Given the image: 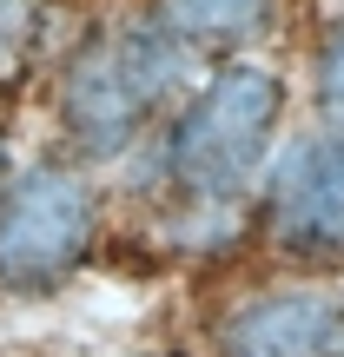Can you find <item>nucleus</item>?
Listing matches in <instances>:
<instances>
[{
	"label": "nucleus",
	"instance_id": "nucleus-1",
	"mask_svg": "<svg viewBox=\"0 0 344 357\" xmlns=\"http://www.w3.org/2000/svg\"><path fill=\"white\" fill-rule=\"evenodd\" d=\"M186 53L153 20L100 26L87 47L66 60L60 79V126L87 159H113L146 132V119L172 100Z\"/></svg>",
	"mask_w": 344,
	"mask_h": 357
},
{
	"label": "nucleus",
	"instance_id": "nucleus-2",
	"mask_svg": "<svg viewBox=\"0 0 344 357\" xmlns=\"http://www.w3.org/2000/svg\"><path fill=\"white\" fill-rule=\"evenodd\" d=\"M285 113V86L265 66H225L199 86V100L172 119L166 139V172L186 199L225 205L245 178L258 172L271 132Z\"/></svg>",
	"mask_w": 344,
	"mask_h": 357
},
{
	"label": "nucleus",
	"instance_id": "nucleus-3",
	"mask_svg": "<svg viewBox=\"0 0 344 357\" xmlns=\"http://www.w3.org/2000/svg\"><path fill=\"white\" fill-rule=\"evenodd\" d=\"M100 205L73 166H27L0 192V284L7 291H47L87 258Z\"/></svg>",
	"mask_w": 344,
	"mask_h": 357
},
{
	"label": "nucleus",
	"instance_id": "nucleus-4",
	"mask_svg": "<svg viewBox=\"0 0 344 357\" xmlns=\"http://www.w3.org/2000/svg\"><path fill=\"white\" fill-rule=\"evenodd\" d=\"M265 231L278 252L305 265L344 258V146L338 139H298L265 178Z\"/></svg>",
	"mask_w": 344,
	"mask_h": 357
},
{
	"label": "nucleus",
	"instance_id": "nucleus-5",
	"mask_svg": "<svg viewBox=\"0 0 344 357\" xmlns=\"http://www.w3.org/2000/svg\"><path fill=\"white\" fill-rule=\"evenodd\" d=\"M218 357H344V298H252L218 324Z\"/></svg>",
	"mask_w": 344,
	"mask_h": 357
},
{
	"label": "nucleus",
	"instance_id": "nucleus-6",
	"mask_svg": "<svg viewBox=\"0 0 344 357\" xmlns=\"http://www.w3.org/2000/svg\"><path fill=\"white\" fill-rule=\"evenodd\" d=\"M278 0H153V26L179 53H239L258 33H271Z\"/></svg>",
	"mask_w": 344,
	"mask_h": 357
},
{
	"label": "nucleus",
	"instance_id": "nucleus-7",
	"mask_svg": "<svg viewBox=\"0 0 344 357\" xmlns=\"http://www.w3.org/2000/svg\"><path fill=\"white\" fill-rule=\"evenodd\" d=\"M40 33H47V0H0V86L27 73Z\"/></svg>",
	"mask_w": 344,
	"mask_h": 357
},
{
	"label": "nucleus",
	"instance_id": "nucleus-8",
	"mask_svg": "<svg viewBox=\"0 0 344 357\" xmlns=\"http://www.w3.org/2000/svg\"><path fill=\"white\" fill-rule=\"evenodd\" d=\"M318 113H324V139L344 146V20L331 26V40L318 53Z\"/></svg>",
	"mask_w": 344,
	"mask_h": 357
},
{
	"label": "nucleus",
	"instance_id": "nucleus-9",
	"mask_svg": "<svg viewBox=\"0 0 344 357\" xmlns=\"http://www.w3.org/2000/svg\"><path fill=\"white\" fill-rule=\"evenodd\" d=\"M0 192H7V139H0Z\"/></svg>",
	"mask_w": 344,
	"mask_h": 357
}]
</instances>
